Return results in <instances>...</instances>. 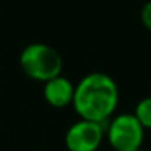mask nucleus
Returning <instances> with one entry per match:
<instances>
[{
    "mask_svg": "<svg viewBox=\"0 0 151 151\" xmlns=\"http://www.w3.org/2000/svg\"><path fill=\"white\" fill-rule=\"evenodd\" d=\"M119 88L116 81L104 72H91L76 85L72 107L79 119L106 123L119 106Z\"/></svg>",
    "mask_w": 151,
    "mask_h": 151,
    "instance_id": "obj_1",
    "label": "nucleus"
},
{
    "mask_svg": "<svg viewBox=\"0 0 151 151\" xmlns=\"http://www.w3.org/2000/svg\"><path fill=\"white\" fill-rule=\"evenodd\" d=\"M22 72L38 82H47L62 75L63 59L59 51L44 43H31L19 54Z\"/></svg>",
    "mask_w": 151,
    "mask_h": 151,
    "instance_id": "obj_2",
    "label": "nucleus"
},
{
    "mask_svg": "<svg viewBox=\"0 0 151 151\" xmlns=\"http://www.w3.org/2000/svg\"><path fill=\"white\" fill-rule=\"evenodd\" d=\"M104 137L113 151H139L144 144L145 129L132 113H120L109 120Z\"/></svg>",
    "mask_w": 151,
    "mask_h": 151,
    "instance_id": "obj_3",
    "label": "nucleus"
},
{
    "mask_svg": "<svg viewBox=\"0 0 151 151\" xmlns=\"http://www.w3.org/2000/svg\"><path fill=\"white\" fill-rule=\"evenodd\" d=\"M104 138L103 123L79 119L68 128L65 145L68 151H97Z\"/></svg>",
    "mask_w": 151,
    "mask_h": 151,
    "instance_id": "obj_4",
    "label": "nucleus"
},
{
    "mask_svg": "<svg viewBox=\"0 0 151 151\" xmlns=\"http://www.w3.org/2000/svg\"><path fill=\"white\" fill-rule=\"evenodd\" d=\"M75 94V85L70 79L63 75H59L43 85V96L47 104L56 109H65L72 106Z\"/></svg>",
    "mask_w": 151,
    "mask_h": 151,
    "instance_id": "obj_5",
    "label": "nucleus"
},
{
    "mask_svg": "<svg viewBox=\"0 0 151 151\" xmlns=\"http://www.w3.org/2000/svg\"><path fill=\"white\" fill-rule=\"evenodd\" d=\"M132 114L137 117V120L141 123V126L145 131L147 129L151 131V96L144 97L138 101Z\"/></svg>",
    "mask_w": 151,
    "mask_h": 151,
    "instance_id": "obj_6",
    "label": "nucleus"
},
{
    "mask_svg": "<svg viewBox=\"0 0 151 151\" xmlns=\"http://www.w3.org/2000/svg\"><path fill=\"white\" fill-rule=\"evenodd\" d=\"M139 16H141V22H142V25H144L148 31H151V0H148V1L144 3Z\"/></svg>",
    "mask_w": 151,
    "mask_h": 151,
    "instance_id": "obj_7",
    "label": "nucleus"
}]
</instances>
